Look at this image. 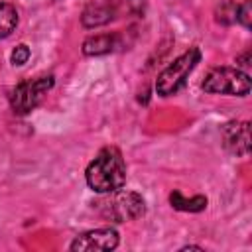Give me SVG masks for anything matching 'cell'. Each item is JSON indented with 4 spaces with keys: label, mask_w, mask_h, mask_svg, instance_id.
<instances>
[{
    "label": "cell",
    "mask_w": 252,
    "mask_h": 252,
    "mask_svg": "<svg viewBox=\"0 0 252 252\" xmlns=\"http://www.w3.org/2000/svg\"><path fill=\"white\" fill-rule=\"evenodd\" d=\"M87 185L94 193H110L122 189L126 183V163L118 148L106 146L85 169Z\"/></svg>",
    "instance_id": "obj_1"
},
{
    "label": "cell",
    "mask_w": 252,
    "mask_h": 252,
    "mask_svg": "<svg viewBox=\"0 0 252 252\" xmlns=\"http://www.w3.org/2000/svg\"><path fill=\"white\" fill-rule=\"evenodd\" d=\"M102 195L104 197L93 205L104 219H110L114 222H126V220L140 219L146 213V201L136 191L116 189V191L102 193Z\"/></svg>",
    "instance_id": "obj_2"
},
{
    "label": "cell",
    "mask_w": 252,
    "mask_h": 252,
    "mask_svg": "<svg viewBox=\"0 0 252 252\" xmlns=\"http://www.w3.org/2000/svg\"><path fill=\"white\" fill-rule=\"evenodd\" d=\"M201 61V51L199 47H189L185 53H181L177 59H173V63H169L156 81V93L159 96H171L175 94L189 79L191 71L197 67V63Z\"/></svg>",
    "instance_id": "obj_3"
},
{
    "label": "cell",
    "mask_w": 252,
    "mask_h": 252,
    "mask_svg": "<svg viewBox=\"0 0 252 252\" xmlns=\"http://www.w3.org/2000/svg\"><path fill=\"white\" fill-rule=\"evenodd\" d=\"M201 89L211 94L246 96L250 93V75L238 67H215L207 73Z\"/></svg>",
    "instance_id": "obj_4"
},
{
    "label": "cell",
    "mask_w": 252,
    "mask_h": 252,
    "mask_svg": "<svg viewBox=\"0 0 252 252\" xmlns=\"http://www.w3.org/2000/svg\"><path fill=\"white\" fill-rule=\"evenodd\" d=\"M53 87V77L51 75H41V77H35V79H28V81H22L18 83L8 98H10V106L16 114H28L32 112L39 102L41 98L47 94V91Z\"/></svg>",
    "instance_id": "obj_5"
},
{
    "label": "cell",
    "mask_w": 252,
    "mask_h": 252,
    "mask_svg": "<svg viewBox=\"0 0 252 252\" xmlns=\"http://www.w3.org/2000/svg\"><path fill=\"white\" fill-rule=\"evenodd\" d=\"M118 232L110 226L87 230L69 244V250L73 252H108L118 246Z\"/></svg>",
    "instance_id": "obj_6"
},
{
    "label": "cell",
    "mask_w": 252,
    "mask_h": 252,
    "mask_svg": "<svg viewBox=\"0 0 252 252\" xmlns=\"http://www.w3.org/2000/svg\"><path fill=\"white\" fill-rule=\"evenodd\" d=\"M224 148L234 156H248L250 152V124L246 120H230L220 128Z\"/></svg>",
    "instance_id": "obj_7"
},
{
    "label": "cell",
    "mask_w": 252,
    "mask_h": 252,
    "mask_svg": "<svg viewBox=\"0 0 252 252\" xmlns=\"http://www.w3.org/2000/svg\"><path fill=\"white\" fill-rule=\"evenodd\" d=\"M116 14V8L106 2V0H100V2H91L85 10H83V16H81V22L85 28H98V26H104L108 24Z\"/></svg>",
    "instance_id": "obj_8"
},
{
    "label": "cell",
    "mask_w": 252,
    "mask_h": 252,
    "mask_svg": "<svg viewBox=\"0 0 252 252\" xmlns=\"http://www.w3.org/2000/svg\"><path fill=\"white\" fill-rule=\"evenodd\" d=\"M116 47V35L110 33H98L91 35L83 41V53L93 57V55H106Z\"/></svg>",
    "instance_id": "obj_9"
},
{
    "label": "cell",
    "mask_w": 252,
    "mask_h": 252,
    "mask_svg": "<svg viewBox=\"0 0 252 252\" xmlns=\"http://www.w3.org/2000/svg\"><path fill=\"white\" fill-rule=\"evenodd\" d=\"M169 203L173 209L177 211H185V213H201L207 209V197L205 195H195L191 199H185L181 195V191H171L169 193Z\"/></svg>",
    "instance_id": "obj_10"
},
{
    "label": "cell",
    "mask_w": 252,
    "mask_h": 252,
    "mask_svg": "<svg viewBox=\"0 0 252 252\" xmlns=\"http://www.w3.org/2000/svg\"><path fill=\"white\" fill-rule=\"evenodd\" d=\"M18 26V10L10 2H0V39H6Z\"/></svg>",
    "instance_id": "obj_11"
},
{
    "label": "cell",
    "mask_w": 252,
    "mask_h": 252,
    "mask_svg": "<svg viewBox=\"0 0 252 252\" xmlns=\"http://www.w3.org/2000/svg\"><path fill=\"white\" fill-rule=\"evenodd\" d=\"M236 10H238V4H234L232 0H226L222 2L219 8H217V22L220 24H232L236 22Z\"/></svg>",
    "instance_id": "obj_12"
},
{
    "label": "cell",
    "mask_w": 252,
    "mask_h": 252,
    "mask_svg": "<svg viewBox=\"0 0 252 252\" xmlns=\"http://www.w3.org/2000/svg\"><path fill=\"white\" fill-rule=\"evenodd\" d=\"M28 59H30V47H28L26 43H20V45H16V47L12 49L10 61H12L14 67H22V65H26Z\"/></svg>",
    "instance_id": "obj_13"
},
{
    "label": "cell",
    "mask_w": 252,
    "mask_h": 252,
    "mask_svg": "<svg viewBox=\"0 0 252 252\" xmlns=\"http://www.w3.org/2000/svg\"><path fill=\"white\" fill-rule=\"evenodd\" d=\"M236 22L242 24L246 30H250V26H252V2L250 0H246L244 4L238 6V10H236Z\"/></svg>",
    "instance_id": "obj_14"
},
{
    "label": "cell",
    "mask_w": 252,
    "mask_h": 252,
    "mask_svg": "<svg viewBox=\"0 0 252 252\" xmlns=\"http://www.w3.org/2000/svg\"><path fill=\"white\" fill-rule=\"evenodd\" d=\"M106 2H110L114 8L124 6V8L130 10V12H138V10L142 8V4H144V0H106Z\"/></svg>",
    "instance_id": "obj_15"
},
{
    "label": "cell",
    "mask_w": 252,
    "mask_h": 252,
    "mask_svg": "<svg viewBox=\"0 0 252 252\" xmlns=\"http://www.w3.org/2000/svg\"><path fill=\"white\" fill-rule=\"evenodd\" d=\"M248 61H250V51H246L244 55L236 57V65H238V69H240V67H248V65H250Z\"/></svg>",
    "instance_id": "obj_16"
}]
</instances>
